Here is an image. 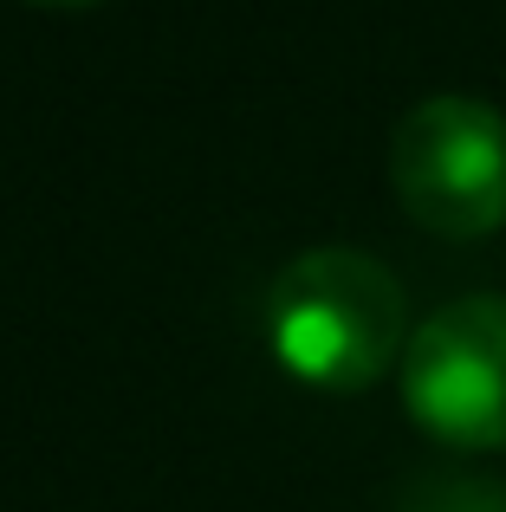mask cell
Returning <instances> with one entry per match:
<instances>
[{
    "mask_svg": "<svg viewBox=\"0 0 506 512\" xmlns=\"http://www.w3.org/2000/svg\"><path fill=\"white\" fill-rule=\"evenodd\" d=\"M46 7H98V0H46Z\"/></svg>",
    "mask_w": 506,
    "mask_h": 512,
    "instance_id": "obj_5",
    "label": "cell"
},
{
    "mask_svg": "<svg viewBox=\"0 0 506 512\" xmlns=\"http://www.w3.org/2000/svg\"><path fill=\"white\" fill-rule=\"evenodd\" d=\"M396 512H506V487L468 474H429L396 500Z\"/></svg>",
    "mask_w": 506,
    "mask_h": 512,
    "instance_id": "obj_4",
    "label": "cell"
},
{
    "mask_svg": "<svg viewBox=\"0 0 506 512\" xmlns=\"http://www.w3.org/2000/svg\"><path fill=\"white\" fill-rule=\"evenodd\" d=\"M409 305L383 260L357 247H312L266 299V344L312 389H370L409 350Z\"/></svg>",
    "mask_w": 506,
    "mask_h": 512,
    "instance_id": "obj_1",
    "label": "cell"
},
{
    "mask_svg": "<svg viewBox=\"0 0 506 512\" xmlns=\"http://www.w3.org/2000/svg\"><path fill=\"white\" fill-rule=\"evenodd\" d=\"M390 182L409 221L442 240H481L506 221V117L487 98H422L390 137Z\"/></svg>",
    "mask_w": 506,
    "mask_h": 512,
    "instance_id": "obj_2",
    "label": "cell"
},
{
    "mask_svg": "<svg viewBox=\"0 0 506 512\" xmlns=\"http://www.w3.org/2000/svg\"><path fill=\"white\" fill-rule=\"evenodd\" d=\"M403 402L448 448H506V299L474 292L429 318L403 350Z\"/></svg>",
    "mask_w": 506,
    "mask_h": 512,
    "instance_id": "obj_3",
    "label": "cell"
}]
</instances>
